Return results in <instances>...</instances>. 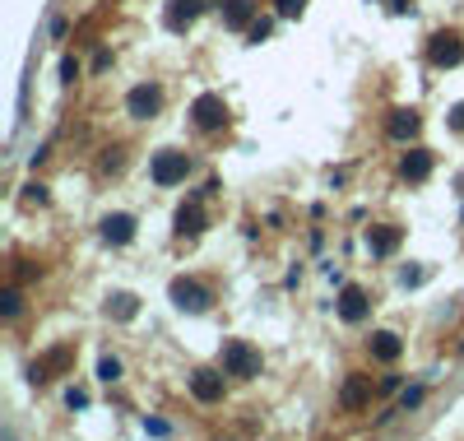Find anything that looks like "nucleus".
I'll use <instances>...</instances> for the list:
<instances>
[{
	"mask_svg": "<svg viewBox=\"0 0 464 441\" xmlns=\"http://www.w3.org/2000/svg\"><path fill=\"white\" fill-rule=\"evenodd\" d=\"M260 353L251 349L246 339H228L223 344V376H237V381H251V376H260Z\"/></svg>",
	"mask_w": 464,
	"mask_h": 441,
	"instance_id": "1",
	"label": "nucleus"
},
{
	"mask_svg": "<svg viewBox=\"0 0 464 441\" xmlns=\"http://www.w3.org/2000/svg\"><path fill=\"white\" fill-rule=\"evenodd\" d=\"M167 298L177 302V311H190V316H200V311H209L214 288H209V284H200V279H172Z\"/></svg>",
	"mask_w": 464,
	"mask_h": 441,
	"instance_id": "2",
	"label": "nucleus"
},
{
	"mask_svg": "<svg viewBox=\"0 0 464 441\" xmlns=\"http://www.w3.org/2000/svg\"><path fill=\"white\" fill-rule=\"evenodd\" d=\"M149 176H154V186H181L190 176V158L177 154V149H163V154H154V163H149Z\"/></svg>",
	"mask_w": 464,
	"mask_h": 441,
	"instance_id": "3",
	"label": "nucleus"
},
{
	"mask_svg": "<svg viewBox=\"0 0 464 441\" xmlns=\"http://www.w3.org/2000/svg\"><path fill=\"white\" fill-rule=\"evenodd\" d=\"M190 121H195L200 131H223V126H228V102H223L219 93H200V98L190 102Z\"/></svg>",
	"mask_w": 464,
	"mask_h": 441,
	"instance_id": "4",
	"label": "nucleus"
},
{
	"mask_svg": "<svg viewBox=\"0 0 464 441\" xmlns=\"http://www.w3.org/2000/svg\"><path fill=\"white\" fill-rule=\"evenodd\" d=\"M158 107H163V88L158 84H140V88L126 93V111H130L135 121H154Z\"/></svg>",
	"mask_w": 464,
	"mask_h": 441,
	"instance_id": "5",
	"label": "nucleus"
},
{
	"mask_svg": "<svg viewBox=\"0 0 464 441\" xmlns=\"http://www.w3.org/2000/svg\"><path fill=\"white\" fill-rule=\"evenodd\" d=\"M427 61L436 70H451V66H460L464 61V42H460V33H436L427 42Z\"/></svg>",
	"mask_w": 464,
	"mask_h": 441,
	"instance_id": "6",
	"label": "nucleus"
},
{
	"mask_svg": "<svg viewBox=\"0 0 464 441\" xmlns=\"http://www.w3.org/2000/svg\"><path fill=\"white\" fill-rule=\"evenodd\" d=\"M367 404H372V376L353 372L348 381H343V390H339V409L343 413H362Z\"/></svg>",
	"mask_w": 464,
	"mask_h": 441,
	"instance_id": "7",
	"label": "nucleus"
},
{
	"mask_svg": "<svg viewBox=\"0 0 464 441\" xmlns=\"http://www.w3.org/2000/svg\"><path fill=\"white\" fill-rule=\"evenodd\" d=\"M367 311H372L367 288H362V284H343V293H339V316L348 320V325H358V320H367Z\"/></svg>",
	"mask_w": 464,
	"mask_h": 441,
	"instance_id": "8",
	"label": "nucleus"
},
{
	"mask_svg": "<svg viewBox=\"0 0 464 441\" xmlns=\"http://www.w3.org/2000/svg\"><path fill=\"white\" fill-rule=\"evenodd\" d=\"M70 363H75V349H51L42 363L28 367V376H33V386H47V381H51V372H61V367H70Z\"/></svg>",
	"mask_w": 464,
	"mask_h": 441,
	"instance_id": "9",
	"label": "nucleus"
},
{
	"mask_svg": "<svg viewBox=\"0 0 464 441\" xmlns=\"http://www.w3.org/2000/svg\"><path fill=\"white\" fill-rule=\"evenodd\" d=\"M190 395L200 404H219L223 399V376L219 372H190Z\"/></svg>",
	"mask_w": 464,
	"mask_h": 441,
	"instance_id": "10",
	"label": "nucleus"
},
{
	"mask_svg": "<svg viewBox=\"0 0 464 441\" xmlns=\"http://www.w3.org/2000/svg\"><path fill=\"white\" fill-rule=\"evenodd\" d=\"M399 237H404V232H399L395 223H381V228H372V232H367V251H372L376 260H386V255L399 246Z\"/></svg>",
	"mask_w": 464,
	"mask_h": 441,
	"instance_id": "11",
	"label": "nucleus"
},
{
	"mask_svg": "<svg viewBox=\"0 0 464 441\" xmlns=\"http://www.w3.org/2000/svg\"><path fill=\"white\" fill-rule=\"evenodd\" d=\"M130 237H135V214H107V219H102V242L126 246Z\"/></svg>",
	"mask_w": 464,
	"mask_h": 441,
	"instance_id": "12",
	"label": "nucleus"
},
{
	"mask_svg": "<svg viewBox=\"0 0 464 441\" xmlns=\"http://www.w3.org/2000/svg\"><path fill=\"white\" fill-rule=\"evenodd\" d=\"M200 232H204V210H200V195H195L177 210V237H200Z\"/></svg>",
	"mask_w": 464,
	"mask_h": 441,
	"instance_id": "13",
	"label": "nucleus"
},
{
	"mask_svg": "<svg viewBox=\"0 0 464 441\" xmlns=\"http://www.w3.org/2000/svg\"><path fill=\"white\" fill-rule=\"evenodd\" d=\"M399 176H404V181H427L432 176V154L427 149H409L404 163H399Z\"/></svg>",
	"mask_w": 464,
	"mask_h": 441,
	"instance_id": "14",
	"label": "nucleus"
},
{
	"mask_svg": "<svg viewBox=\"0 0 464 441\" xmlns=\"http://www.w3.org/2000/svg\"><path fill=\"white\" fill-rule=\"evenodd\" d=\"M418 111L413 107H399V111H390V121H386V131H390V140H413L418 135Z\"/></svg>",
	"mask_w": 464,
	"mask_h": 441,
	"instance_id": "15",
	"label": "nucleus"
},
{
	"mask_svg": "<svg viewBox=\"0 0 464 441\" xmlns=\"http://www.w3.org/2000/svg\"><path fill=\"white\" fill-rule=\"evenodd\" d=\"M399 353H404V344H399L395 330H376L372 334V358H376V363H395Z\"/></svg>",
	"mask_w": 464,
	"mask_h": 441,
	"instance_id": "16",
	"label": "nucleus"
},
{
	"mask_svg": "<svg viewBox=\"0 0 464 441\" xmlns=\"http://www.w3.org/2000/svg\"><path fill=\"white\" fill-rule=\"evenodd\" d=\"M200 10H204V0H172V5H167V28H172V33H181V28H186Z\"/></svg>",
	"mask_w": 464,
	"mask_h": 441,
	"instance_id": "17",
	"label": "nucleus"
},
{
	"mask_svg": "<svg viewBox=\"0 0 464 441\" xmlns=\"http://www.w3.org/2000/svg\"><path fill=\"white\" fill-rule=\"evenodd\" d=\"M107 316L111 320H135V316H140V298H135V293H111V298H107Z\"/></svg>",
	"mask_w": 464,
	"mask_h": 441,
	"instance_id": "18",
	"label": "nucleus"
},
{
	"mask_svg": "<svg viewBox=\"0 0 464 441\" xmlns=\"http://www.w3.org/2000/svg\"><path fill=\"white\" fill-rule=\"evenodd\" d=\"M251 14H255V5L251 0H228V14H223V19H228V28H251Z\"/></svg>",
	"mask_w": 464,
	"mask_h": 441,
	"instance_id": "19",
	"label": "nucleus"
},
{
	"mask_svg": "<svg viewBox=\"0 0 464 441\" xmlns=\"http://www.w3.org/2000/svg\"><path fill=\"white\" fill-rule=\"evenodd\" d=\"M98 381H102V386H111V381H121V363H116L111 353H107V358L98 363Z\"/></svg>",
	"mask_w": 464,
	"mask_h": 441,
	"instance_id": "20",
	"label": "nucleus"
},
{
	"mask_svg": "<svg viewBox=\"0 0 464 441\" xmlns=\"http://www.w3.org/2000/svg\"><path fill=\"white\" fill-rule=\"evenodd\" d=\"M422 399H427V386H413V390H404V395H399V413H413V409H418Z\"/></svg>",
	"mask_w": 464,
	"mask_h": 441,
	"instance_id": "21",
	"label": "nucleus"
},
{
	"mask_svg": "<svg viewBox=\"0 0 464 441\" xmlns=\"http://www.w3.org/2000/svg\"><path fill=\"white\" fill-rule=\"evenodd\" d=\"M269 5H274L279 19H298V14L307 10V0H269Z\"/></svg>",
	"mask_w": 464,
	"mask_h": 441,
	"instance_id": "22",
	"label": "nucleus"
},
{
	"mask_svg": "<svg viewBox=\"0 0 464 441\" xmlns=\"http://www.w3.org/2000/svg\"><path fill=\"white\" fill-rule=\"evenodd\" d=\"M23 311V293L19 288H5V320H14Z\"/></svg>",
	"mask_w": 464,
	"mask_h": 441,
	"instance_id": "23",
	"label": "nucleus"
},
{
	"mask_svg": "<svg viewBox=\"0 0 464 441\" xmlns=\"http://www.w3.org/2000/svg\"><path fill=\"white\" fill-rule=\"evenodd\" d=\"M61 79H66V84H75V79H79V61H75V56L61 61Z\"/></svg>",
	"mask_w": 464,
	"mask_h": 441,
	"instance_id": "24",
	"label": "nucleus"
},
{
	"mask_svg": "<svg viewBox=\"0 0 464 441\" xmlns=\"http://www.w3.org/2000/svg\"><path fill=\"white\" fill-rule=\"evenodd\" d=\"M246 33H251V42H265V37H269V19H255Z\"/></svg>",
	"mask_w": 464,
	"mask_h": 441,
	"instance_id": "25",
	"label": "nucleus"
},
{
	"mask_svg": "<svg viewBox=\"0 0 464 441\" xmlns=\"http://www.w3.org/2000/svg\"><path fill=\"white\" fill-rule=\"evenodd\" d=\"M144 432H149V437H167V432H172V428H167L163 418H144Z\"/></svg>",
	"mask_w": 464,
	"mask_h": 441,
	"instance_id": "26",
	"label": "nucleus"
},
{
	"mask_svg": "<svg viewBox=\"0 0 464 441\" xmlns=\"http://www.w3.org/2000/svg\"><path fill=\"white\" fill-rule=\"evenodd\" d=\"M126 158H121V149H107V158H102V172H116Z\"/></svg>",
	"mask_w": 464,
	"mask_h": 441,
	"instance_id": "27",
	"label": "nucleus"
},
{
	"mask_svg": "<svg viewBox=\"0 0 464 441\" xmlns=\"http://www.w3.org/2000/svg\"><path fill=\"white\" fill-rule=\"evenodd\" d=\"M66 404H70V409H84V404H89V395H84V390H75V386H70V390H66Z\"/></svg>",
	"mask_w": 464,
	"mask_h": 441,
	"instance_id": "28",
	"label": "nucleus"
},
{
	"mask_svg": "<svg viewBox=\"0 0 464 441\" xmlns=\"http://www.w3.org/2000/svg\"><path fill=\"white\" fill-rule=\"evenodd\" d=\"M23 191H28V200H37V205H47V186H42V181H33V186H23Z\"/></svg>",
	"mask_w": 464,
	"mask_h": 441,
	"instance_id": "29",
	"label": "nucleus"
},
{
	"mask_svg": "<svg viewBox=\"0 0 464 441\" xmlns=\"http://www.w3.org/2000/svg\"><path fill=\"white\" fill-rule=\"evenodd\" d=\"M399 284H409V288L422 284V270H399Z\"/></svg>",
	"mask_w": 464,
	"mask_h": 441,
	"instance_id": "30",
	"label": "nucleus"
},
{
	"mask_svg": "<svg viewBox=\"0 0 464 441\" xmlns=\"http://www.w3.org/2000/svg\"><path fill=\"white\" fill-rule=\"evenodd\" d=\"M451 126H455V131H464V102H455V107H451Z\"/></svg>",
	"mask_w": 464,
	"mask_h": 441,
	"instance_id": "31",
	"label": "nucleus"
}]
</instances>
